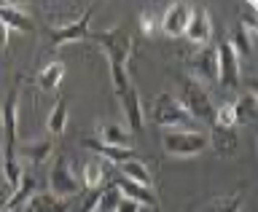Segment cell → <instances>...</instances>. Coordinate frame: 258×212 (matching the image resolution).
Returning a JSON list of instances; mask_svg holds the SVG:
<instances>
[{"mask_svg": "<svg viewBox=\"0 0 258 212\" xmlns=\"http://www.w3.org/2000/svg\"><path fill=\"white\" fill-rule=\"evenodd\" d=\"M188 73H191V81H197L199 86L215 84L218 81V51H215L213 43L202 46L188 59Z\"/></svg>", "mask_w": 258, "mask_h": 212, "instance_id": "8992f818", "label": "cell"}, {"mask_svg": "<svg viewBox=\"0 0 258 212\" xmlns=\"http://www.w3.org/2000/svg\"><path fill=\"white\" fill-rule=\"evenodd\" d=\"M97 143H105V145H113V148H126L132 151V134H129V129H124L121 124L116 121H102V124H97Z\"/></svg>", "mask_w": 258, "mask_h": 212, "instance_id": "7c38bea8", "label": "cell"}, {"mask_svg": "<svg viewBox=\"0 0 258 212\" xmlns=\"http://www.w3.org/2000/svg\"><path fill=\"white\" fill-rule=\"evenodd\" d=\"M68 110H70L68 100H56V105L51 108L48 121H46V126H48V132H51V134H62L64 132V126H68Z\"/></svg>", "mask_w": 258, "mask_h": 212, "instance_id": "d4e9b609", "label": "cell"}, {"mask_svg": "<svg viewBox=\"0 0 258 212\" xmlns=\"http://www.w3.org/2000/svg\"><path fill=\"white\" fill-rule=\"evenodd\" d=\"M11 193H14L11 185H0V212H6V207H8V199H11Z\"/></svg>", "mask_w": 258, "mask_h": 212, "instance_id": "4dcf8cb0", "label": "cell"}, {"mask_svg": "<svg viewBox=\"0 0 258 212\" xmlns=\"http://www.w3.org/2000/svg\"><path fill=\"white\" fill-rule=\"evenodd\" d=\"M89 40H94L97 46H100V51L108 56L110 64H121V67H126V59L132 56V35L116 24V27L110 30H100V32H89Z\"/></svg>", "mask_w": 258, "mask_h": 212, "instance_id": "6da1fadb", "label": "cell"}, {"mask_svg": "<svg viewBox=\"0 0 258 212\" xmlns=\"http://www.w3.org/2000/svg\"><path fill=\"white\" fill-rule=\"evenodd\" d=\"M207 143H213V148L221 153V156H234L239 148V137H237V129H221V126H213V134L207 137Z\"/></svg>", "mask_w": 258, "mask_h": 212, "instance_id": "ac0fdd59", "label": "cell"}, {"mask_svg": "<svg viewBox=\"0 0 258 212\" xmlns=\"http://www.w3.org/2000/svg\"><path fill=\"white\" fill-rule=\"evenodd\" d=\"M81 185L89 191H97V188H102V183H105V164L102 161H86L84 169H81Z\"/></svg>", "mask_w": 258, "mask_h": 212, "instance_id": "44dd1931", "label": "cell"}, {"mask_svg": "<svg viewBox=\"0 0 258 212\" xmlns=\"http://www.w3.org/2000/svg\"><path fill=\"white\" fill-rule=\"evenodd\" d=\"M62 78H64V64L54 59L38 73V86L43 89V92H54V89L62 84Z\"/></svg>", "mask_w": 258, "mask_h": 212, "instance_id": "603a6c76", "label": "cell"}, {"mask_svg": "<svg viewBox=\"0 0 258 212\" xmlns=\"http://www.w3.org/2000/svg\"><path fill=\"white\" fill-rule=\"evenodd\" d=\"M32 193H35V180H32V175L24 172L22 180H19V185H16L14 193H11V199H8V207H6V209H22V207L32 199Z\"/></svg>", "mask_w": 258, "mask_h": 212, "instance_id": "d6986e66", "label": "cell"}, {"mask_svg": "<svg viewBox=\"0 0 258 212\" xmlns=\"http://www.w3.org/2000/svg\"><path fill=\"white\" fill-rule=\"evenodd\" d=\"M242 204H245V193H237V196L226 199L215 212H242Z\"/></svg>", "mask_w": 258, "mask_h": 212, "instance_id": "f546056e", "label": "cell"}, {"mask_svg": "<svg viewBox=\"0 0 258 212\" xmlns=\"http://www.w3.org/2000/svg\"><path fill=\"white\" fill-rule=\"evenodd\" d=\"M0 22L8 30H22V32H35V24L22 8H16L14 3H0Z\"/></svg>", "mask_w": 258, "mask_h": 212, "instance_id": "e0dca14e", "label": "cell"}, {"mask_svg": "<svg viewBox=\"0 0 258 212\" xmlns=\"http://www.w3.org/2000/svg\"><path fill=\"white\" fill-rule=\"evenodd\" d=\"M70 199H59L54 193H32V199L24 204L19 212H68Z\"/></svg>", "mask_w": 258, "mask_h": 212, "instance_id": "2e32d148", "label": "cell"}, {"mask_svg": "<svg viewBox=\"0 0 258 212\" xmlns=\"http://www.w3.org/2000/svg\"><path fill=\"white\" fill-rule=\"evenodd\" d=\"M54 153V143L48 140H32V143H22L16 145V159L19 164H30V167H38Z\"/></svg>", "mask_w": 258, "mask_h": 212, "instance_id": "8fae6325", "label": "cell"}, {"mask_svg": "<svg viewBox=\"0 0 258 212\" xmlns=\"http://www.w3.org/2000/svg\"><path fill=\"white\" fill-rule=\"evenodd\" d=\"M116 188H118V193H121V199H129V201H135V204H140V207H156V204H159L156 193H153L151 188L137 185V183H132V180H126V177H118V180H116Z\"/></svg>", "mask_w": 258, "mask_h": 212, "instance_id": "5bb4252c", "label": "cell"}, {"mask_svg": "<svg viewBox=\"0 0 258 212\" xmlns=\"http://www.w3.org/2000/svg\"><path fill=\"white\" fill-rule=\"evenodd\" d=\"M226 43H229L234 51H237L239 59H245V56H250V51H253V32H247V30L237 22V27L231 30L229 38H226Z\"/></svg>", "mask_w": 258, "mask_h": 212, "instance_id": "ffe728a7", "label": "cell"}, {"mask_svg": "<svg viewBox=\"0 0 258 212\" xmlns=\"http://www.w3.org/2000/svg\"><path fill=\"white\" fill-rule=\"evenodd\" d=\"M81 191H84V185H81L78 175L73 172L70 159L56 156L51 172H48V193H54V196H59V199H73V196H78Z\"/></svg>", "mask_w": 258, "mask_h": 212, "instance_id": "5b68a950", "label": "cell"}, {"mask_svg": "<svg viewBox=\"0 0 258 212\" xmlns=\"http://www.w3.org/2000/svg\"><path fill=\"white\" fill-rule=\"evenodd\" d=\"M6 212H19V209H6Z\"/></svg>", "mask_w": 258, "mask_h": 212, "instance_id": "836d02e7", "label": "cell"}, {"mask_svg": "<svg viewBox=\"0 0 258 212\" xmlns=\"http://www.w3.org/2000/svg\"><path fill=\"white\" fill-rule=\"evenodd\" d=\"M177 102L183 105V110L191 116V121H202V124H215V108L213 100H210L207 89L199 86L197 81L185 78L180 84V94H177Z\"/></svg>", "mask_w": 258, "mask_h": 212, "instance_id": "7a4b0ae2", "label": "cell"}, {"mask_svg": "<svg viewBox=\"0 0 258 212\" xmlns=\"http://www.w3.org/2000/svg\"><path fill=\"white\" fill-rule=\"evenodd\" d=\"M6 46H8V27L0 22V48H6Z\"/></svg>", "mask_w": 258, "mask_h": 212, "instance_id": "d6a6232c", "label": "cell"}, {"mask_svg": "<svg viewBox=\"0 0 258 212\" xmlns=\"http://www.w3.org/2000/svg\"><path fill=\"white\" fill-rule=\"evenodd\" d=\"M118 172L121 177H126V180H132L137 185H145V188H151V172L145 169V164L140 159H132V161H124V164H118Z\"/></svg>", "mask_w": 258, "mask_h": 212, "instance_id": "7402d4cb", "label": "cell"}, {"mask_svg": "<svg viewBox=\"0 0 258 212\" xmlns=\"http://www.w3.org/2000/svg\"><path fill=\"white\" fill-rule=\"evenodd\" d=\"M110 84H113V92L118 94H124L132 89V81H129V73L126 67H121V64H110Z\"/></svg>", "mask_w": 258, "mask_h": 212, "instance_id": "484cf974", "label": "cell"}, {"mask_svg": "<svg viewBox=\"0 0 258 212\" xmlns=\"http://www.w3.org/2000/svg\"><path fill=\"white\" fill-rule=\"evenodd\" d=\"M140 30H143V35H156L159 32V22H156V16L148 14V11H143L140 14Z\"/></svg>", "mask_w": 258, "mask_h": 212, "instance_id": "f1b7e54d", "label": "cell"}, {"mask_svg": "<svg viewBox=\"0 0 258 212\" xmlns=\"http://www.w3.org/2000/svg\"><path fill=\"white\" fill-rule=\"evenodd\" d=\"M215 51H218V81L229 89H237L242 84V67H239L237 51L226 40L215 46Z\"/></svg>", "mask_w": 258, "mask_h": 212, "instance_id": "ba28073f", "label": "cell"}, {"mask_svg": "<svg viewBox=\"0 0 258 212\" xmlns=\"http://www.w3.org/2000/svg\"><path fill=\"white\" fill-rule=\"evenodd\" d=\"M84 148H89L92 153H97L100 159L110 161V164H124V161H132L135 159V151H126V148H113V145H105V143H97L94 137H84L81 140Z\"/></svg>", "mask_w": 258, "mask_h": 212, "instance_id": "9a60e30c", "label": "cell"}, {"mask_svg": "<svg viewBox=\"0 0 258 212\" xmlns=\"http://www.w3.org/2000/svg\"><path fill=\"white\" fill-rule=\"evenodd\" d=\"M188 16H191V6L188 3H172L167 6L164 16L159 19V30L164 32V35H183L185 32V24H188Z\"/></svg>", "mask_w": 258, "mask_h": 212, "instance_id": "30bf717a", "label": "cell"}, {"mask_svg": "<svg viewBox=\"0 0 258 212\" xmlns=\"http://www.w3.org/2000/svg\"><path fill=\"white\" fill-rule=\"evenodd\" d=\"M213 126L237 129V116H234V105H231V102H223L221 108H215V124H213Z\"/></svg>", "mask_w": 258, "mask_h": 212, "instance_id": "83f0119b", "label": "cell"}, {"mask_svg": "<svg viewBox=\"0 0 258 212\" xmlns=\"http://www.w3.org/2000/svg\"><path fill=\"white\" fill-rule=\"evenodd\" d=\"M118 105H121V113H124V121L129 124V129H132V132H140L143 129V105H140L137 89L132 86L129 92L118 94Z\"/></svg>", "mask_w": 258, "mask_h": 212, "instance_id": "4fadbf2b", "label": "cell"}, {"mask_svg": "<svg viewBox=\"0 0 258 212\" xmlns=\"http://www.w3.org/2000/svg\"><path fill=\"white\" fill-rule=\"evenodd\" d=\"M234 105V116H237V126L239 124H250L258 116V97L255 94H242Z\"/></svg>", "mask_w": 258, "mask_h": 212, "instance_id": "cb8c5ba5", "label": "cell"}, {"mask_svg": "<svg viewBox=\"0 0 258 212\" xmlns=\"http://www.w3.org/2000/svg\"><path fill=\"white\" fill-rule=\"evenodd\" d=\"M151 118L164 129V132H172V129H191V116L183 110V105L177 102V97H172L169 92H161L151 105Z\"/></svg>", "mask_w": 258, "mask_h": 212, "instance_id": "3957f363", "label": "cell"}, {"mask_svg": "<svg viewBox=\"0 0 258 212\" xmlns=\"http://www.w3.org/2000/svg\"><path fill=\"white\" fill-rule=\"evenodd\" d=\"M185 38L191 40L194 46H210V38H213V22H210V14L205 11L202 6L191 8V16H188V24H185Z\"/></svg>", "mask_w": 258, "mask_h": 212, "instance_id": "9c48e42d", "label": "cell"}, {"mask_svg": "<svg viewBox=\"0 0 258 212\" xmlns=\"http://www.w3.org/2000/svg\"><path fill=\"white\" fill-rule=\"evenodd\" d=\"M113 212H140V204H135V201H129V199H121L118 207Z\"/></svg>", "mask_w": 258, "mask_h": 212, "instance_id": "1f68e13d", "label": "cell"}, {"mask_svg": "<svg viewBox=\"0 0 258 212\" xmlns=\"http://www.w3.org/2000/svg\"><path fill=\"white\" fill-rule=\"evenodd\" d=\"M92 14L94 8L89 6L84 16H78L76 22H68V24H59V27L51 30V46L59 48V46H68V43H81V40L89 38V27H92Z\"/></svg>", "mask_w": 258, "mask_h": 212, "instance_id": "52a82bcc", "label": "cell"}, {"mask_svg": "<svg viewBox=\"0 0 258 212\" xmlns=\"http://www.w3.org/2000/svg\"><path fill=\"white\" fill-rule=\"evenodd\" d=\"M161 145L169 156H199L202 151L207 148V134L205 132H197V129H172V132H164L161 134Z\"/></svg>", "mask_w": 258, "mask_h": 212, "instance_id": "277c9868", "label": "cell"}, {"mask_svg": "<svg viewBox=\"0 0 258 212\" xmlns=\"http://www.w3.org/2000/svg\"><path fill=\"white\" fill-rule=\"evenodd\" d=\"M121 201V193L116 188V183L110 188H100V201H97V212H113Z\"/></svg>", "mask_w": 258, "mask_h": 212, "instance_id": "4316f807", "label": "cell"}]
</instances>
